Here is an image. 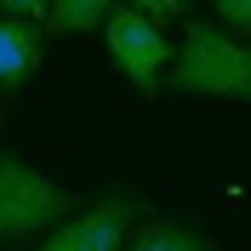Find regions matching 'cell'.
Here are the masks:
<instances>
[{
    "instance_id": "obj_1",
    "label": "cell",
    "mask_w": 251,
    "mask_h": 251,
    "mask_svg": "<svg viewBox=\"0 0 251 251\" xmlns=\"http://www.w3.org/2000/svg\"><path fill=\"white\" fill-rule=\"evenodd\" d=\"M166 86L188 97H228L251 103V40L217 29V23H188L183 51L166 69Z\"/></svg>"
},
{
    "instance_id": "obj_2",
    "label": "cell",
    "mask_w": 251,
    "mask_h": 251,
    "mask_svg": "<svg viewBox=\"0 0 251 251\" xmlns=\"http://www.w3.org/2000/svg\"><path fill=\"white\" fill-rule=\"evenodd\" d=\"M80 205L69 188H57L46 172L23 166L17 154H0V240H29L51 234L57 223H69Z\"/></svg>"
},
{
    "instance_id": "obj_3",
    "label": "cell",
    "mask_w": 251,
    "mask_h": 251,
    "mask_svg": "<svg viewBox=\"0 0 251 251\" xmlns=\"http://www.w3.org/2000/svg\"><path fill=\"white\" fill-rule=\"evenodd\" d=\"M103 34H109L114 69H120L143 97H154V92H160V69H166V57H172L160 23H154V17H143L137 6H114L109 23H103Z\"/></svg>"
},
{
    "instance_id": "obj_4",
    "label": "cell",
    "mask_w": 251,
    "mask_h": 251,
    "mask_svg": "<svg viewBox=\"0 0 251 251\" xmlns=\"http://www.w3.org/2000/svg\"><path fill=\"white\" fill-rule=\"evenodd\" d=\"M137 217H143V200L126 188V194H109V200L75 211L69 223H57L34 251H120L126 234L137 228Z\"/></svg>"
},
{
    "instance_id": "obj_5",
    "label": "cell",
    "mask_w": 251,
    "mask_h": 251,
    "mask_svg": "<svg viewBox=\"0 0 251 251\" xmlns=\"http://www.w3.org/2000/svg\"><path fill=\"white\" fill-rule=\"evenodd\" d=\"M46 34L34 17H0V86H23L40 69Z\"/></svg>"
},
{
    "instance_id": "obj_6",
    "label": "cell",
    "mask_w": 251,
    "mask_h": 251,
    "mask_svg": "<svg viewBox=\"0 0 251 251\" xmlns=\"http://www.w3.org/2000/svg\"><path fill=\"white\" fill-rule=\"evenodd\" d=\"M131 251H223V246L183 217H154L143 228H131Z\"/></svg>"
},
{
    "instance_id": "obj_7",
    "label": "cell",
    "mask_w": 251,
    "mask_h": 251,
    "mask_svg": "<svg viewBox=\"0 0 251 251\" xmlns=\"http://www.w3.org/2000/svg\"><path fill=\"white\" fill-rule=\"evenodd\" d=\"M109 12H114V0H51L46 23L57 34H92L109 23Z\"/></svg>"
},
{
    "instance_id": "obj_8",
    "label": "cell",
    "mask_w": 251,
    "mask_h": 251,
    "mask_svg": "<svg viewBox=\"0 0 251 251\" xmlns=\"http://www.w3.org/2000/svg\"><path fill=\"white\" fill-rule=\"evenodd\" d=\"M211 12H217V23H223L228 34L251 40V0H211Z\"/></svg>"
},
{
    "instance_id": "obj_9",
    "label": "cell",
    "mask_w": 251,
    "mask_h": 251,
    "mask_svg": "<svg viewBox=\"0 0 251 251\" xmlns=\"http://www.w3.org/2000/svg\"><path fill=\"white\" fill-rule=\"evenodd\" d=\"M131 6H137L143 17H154L160 29H166L172 17H183V12H188V0H131Z\"/></svg>"
},
{
    "instance_id": "obj_10",
    "label": "cell",
    "mask_w": 251,
    "mask_h": 251,
    "mask_svg": "<svg viewBox=\"0 0 251 251\" xmlns=\"http://www.w3.org/2000/svg\"><path fill=\"white\" fill-rule=\"evenodd\" d=\"M0 12L6 17H46L51 0H0Z\"/></svg>"
}]
</instances>
